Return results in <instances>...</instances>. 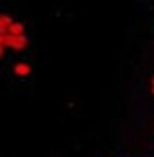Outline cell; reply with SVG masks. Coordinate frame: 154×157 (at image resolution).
I'll use <instances>...</instances> for the list:
<instances>
[{"instance_id":"5","label":"cell","mask_w":154,"mask_h":157,"mask_svg":"<svg viewBox=\"0 0 154 157\" xmlns=\"http://www.w3.org/2000/svg\"><path fill=\"white\" fill-rule=\"evenodd\" d=\"M152 92H154V88H152Z\"/></svg>"},{"instance_id":"1","label":"cell","mask_w":154,"mask_h":157,"mask_svg":"<svg viewBox=\"0 0 154 157\" xmlns=\"http://www.w3.org/2000/svg\"><path fill=\"white\" fill-rule=\"evenodd\" d=\"M29 44V40H27V36H0V46L2 48H6V46H11V48L15 50H23L25 46Z\"/></svg>"},{"instance_id":"2","label":"cell","mask_w":154,"mask_h":157,"mask_svg":"<svg viewBox=\"0 0 154 157\" xmlns=\"http://www.w3.org/2000/svg\"><path fill=\"white\" fill-rule=\"evenodd\" d=\"M13 73L19 75V78H27V75H31V65L29 63H15L13 65Z\"/></svg>"},{"instance_id":"4","label":"cell","mask_w":154,"mask_h":157,"mask_svg":"<svg viewBox=\"0 0 154 157\" xmlns=\"http://www.w3.org/2000/svg\"><path fill=\"white\" fill-rule=\"evenodd\" d=\"M152 88H154V75H152Z\"/></svg>"},{"instance_id":"3","label":"cell","mask_w":154,"mask_h":157,"mask_svg":"<svg viewBox=\"0 0 154 157\" xmlns=\"http://www.w3.org/2000/svg\"><path fill=\"white\" fill-rule=\"evenodd\" d=\"M9 34H11V36H25V23L15 21V23L11 25V29H9Z\"/></svg>"}]
</instances>
